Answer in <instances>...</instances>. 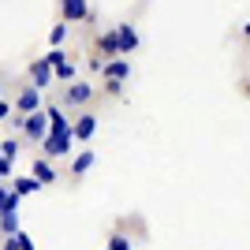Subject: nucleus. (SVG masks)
<instances>
[{
    "label": "nucleus",
    "instance_id": "obj_12",
    "mask_svg": "<svg viewBox=\"0 0 250 250\" xmlns=\"http://www.w3.org/2000/svg\"><path fill=\"white\" fill-rule=\"evenodd\" d=\"M90 168H94V153H90V149H83V153L71 161V176H86Z\"/></svg>",
    "mask_w": 250,
    "mask_h": 250
},
{
    "label": "nucleus",
    "instance_id": "obj_22",
    "mask_svg": "<svg viewBox=\"0 0 250 250\" xmlns=\"http://www.w3.org/2000/svg\"><path fill=\"white\" fill-rule=\"evenodd\" d=\"M0 120H8V124H11V101H0Z\"/></svg>",
    "mask_w": 250,
    "mask_h": 250
},
{
    "label": "nucleus",
    "instance_id": "obj_7",
    "mask_svg": "<svg viewBox=\"0 0 250 250\" xmlns=\"http://www.w3.org/2000/svg\"><path fill=\"white\" fill-rule=\"evenodd\" d=\"M97 135V116L94 112H83L75 120V142H90Z\"/></svg>",
    "mask_w": 250,
    "mask_h": 250
},
{
    "label": "nucleus",
    "instance_id": "obj_14",
    "mask_svg": "<svg viewBox=\"0 0 250 250\" xmlns=\"http://www.w3.org/2000/svg\"><path fill=\"white\" fill-rule=\"evenodd\" d=\"M0 228H4L8 239H15L19 235V213H0Z\"/></svg>",
    "mask_w": 250,
    "mask_h": 250
},
{
    "label": "nucleus",
    "instance_id": "obj_9",
    "mask_svg": "<svg viewBox=\"0 0 250 250\" xmlns=\"http://www.w3.org/2000/svg\"><path fill=\"white\" fill-rule=\"evenodd\" d=\"M127 75H131V63L124 56H116V60H104V79L108 83H124Z\"/></svg>",
    "mask_w": 250,
    "mask_h": 250
},
{
    "label": "nucleus",
    "instance_id": "obj_4",
    "mask_svg": "<svg viewBox=\"0 0 250 250\" xmlns=\"http://www.w3.org/2000/svg\"><path fill=\"white\" fill-rule=\"evenodd\" d=\"M15 112H19V116H34V112H42V90H34V86L19 90V97H15Z\"/></svg>",
    "mask_w": 250,
    "mask_h": 250
},
{
    "label": "nucleus",
    "instance_id": "obj_16",
    "mask_svg": "<svg viewBox=\"0 0 250 250\" xmlns=\"http://www.w3.org/2000/svg\"><path fill=\"white\" fill-rule=\"evenodd\" d=\"M45 183L42 179H34V176H26V179H15V194H38Z\"/></svg>",
    "mask_w": 250,
    "mask_h": 250
},
{
    "label": "nucleus",
    "instance_id": "obj_18",
    "mask_svg": "<svg viewBox=\"0 0 250 250\" xmlns=\"http://www.w3.org/2000/svg\"><path fill=\"white\" fill-rule=\"evenodd\" d=\"M56 79H60V83H67V86L79 83V71H75V63H71V60H63L60 67H56Z\"/></svg>",
    "mask_w": 250,
    "mask_h": 250
},
{
    "label": "nucleus",
    "instance_id": "obj_13",
    "mask_svg": "<svg viewBox=\"0 0 250 250\" xmlns=\"http://www.w3.org/2000/svg\"><path fill=\"white\" fill-rule=\"evenodd\" d=\"M49 120H52V131H75V124H67L63 108H56V104H49Z\"/></svg>",
    "mask_w": 250,
    "mask_h": 250
},
{
    "label": "nucleus",
    "instance_id": "obj_26",
    "mask_svg": "<svg viewBox=\"0 0 250 250\" xmlns=\"http://www.w3.org/2000/svg\"><path fill=\"white\" fill-rule=\"evenodd\" d=\"M243 34H247V38H250V22H247V26H243Z\"/></svg>",
    "mask_w": 250,
    "mask_h": 250
},
{
    "label": "nucleus",
    "instance_id": "obj_19",
    "mask_svg": "<svg viewBox=\"0 0 250 250\" xmlns=\"http://www.w3.org/2000/svg\"><path fill=\"white\" fill-rule=\"evenodd\" d=\"M49 42L56 45V49H63V42H67V22H56V26H52V30H49Z\"/></svg>",
    "mask_w": 250,
    "mask_h": 250
},
{
    "label": "nucleus",
    "instance_id": "obj_27",
    "mask_svg": "<svg viewBox=\"0 0 250 250\" xmlns=\"http://www.w3.org/2000/svg\"><path fill=\"white\" fill-rule=\"evenodd\" d=\"M104 250H108V247H104Z\"/></svg>",
    "mask_w": 250,
    "mask_h": 250
},
{
    "label": "nucleus",
    "instance_id": "obj_24",
    "mask_svg": "<svg viewBox=\"0 0 250 250\" xmlns=\"http://www.w3.org/2000/svg\"><path fill=\"white\" fill-rule=\"evenodd\" d=\"M0 179H11V161H0Z\"/></svg>",
    "mask_w": 250,
    "mask_h": 250
},
{
    "label": "nucleus",
    "instance_id": "obj_1",
    "mask_svg": "<svg viewBox=\"0 0 250 250\" xmlns=\"http://www.w3.org/2000/svg\"><path fill=\"white\" fill-rule=\"evenodd\" d=\"M22 135L30 138V142H45V138L52 135V120H49V108H42V112L26 116V127H22Z\"/></svg>",
    "mask_w": 250,
    "mask_h": 250
},
{
    "label": "nucleus",
    "instance_id": "obj_5",
    "mask_svg": "<svg viewBox=\"0 0 250 250\" xmlns=\"http://www.w3.org/2000/svg\"><path fill=\"white\" fill-rule=\"evenodd\" d=\"M97 49L104 52V60H116V56H124V42H120V26L104 30L101 38H97Z\"/></svg>",
    "mask_w": 250,
    "mask_h": 250
},
{
    "label": "nucleus",
    "instance_id": "obj_25",
    "mask_svg": "<svg viewBox=\"0 0 250 250\" xmlns=\"http://www.w3.org/2000/svg\"><path fill=\"white\" fill-rule=\"evenodd\" d=\"M4 250H19V243H15V239H8V243H4Z\"/></svg>",
    "mask_w": 250,
    "mask_h": 250
},
{
    "label": "nucleus",
    "instance_id": "obj_23",
    "mask_svg": "<svg viewBox=\"0 0 250 250\" xmlns=\"http://www.w3.org/2000/svg\"><path fill=\"white\" fill-rule=\"evenodd\" d=\"M15 243H19V250H34V243L26 239V235H22V231H19V235H15Z\"/></svg>",
    "mask_w": 250,
    "mask_h": 250
},
{
    "label": "nucleus",
    "instance_id": "obj_11",
    "mask_svg": "<svg viewBox=\"0 0 250 250\" xmlns=\"http://www.w3.org/2000/svg\"><path fill=\"white\" fill-rule=\"evenodd\" d=\"M120 42H124V56H127V52L138 49V42H142V38H138V30L131 26V22H124V26H120Z\"/></svg>",
    "mask_w": 250,
    "mask_h": 250
},
{
    "label": "nucleus",
    "instance_id": "obj_17",
    "mask_svg": "<svg viewBox=\"0 0 250 250\" xmlns=\"http://www.w3.org/2000/svg\"><path fill=\"white\" fill-rule=\"evenodd\" d=\"M19 142H15V138H4V142H0V161H11V165H15V157H19Z\"/></svg>",
    "mask_w": 250,
    "mask_h": 250
},
{
    "label": "nucleus",
    "instance_id": "obj_21",
    "mask_svg": "<svg viewBox=\"0 0 250 250\" xmlns=\"http://www.w3.org/2000/svg\"><path fill=\"white\" fill-rule=\"evenodd\" d=\"M45 60H49V63H52V67H60V63H63V60H67V56H63V49H52V52H49V56H45Z\"/></svg>",
    "mask_w": 250,
    "mask_h": 250
},
{
    "label": "nucleus",
    "instance_id": "obj_3",
    "mask_svg": "<svg viewBox=\"0 0 250 250\" xmlns=\"http://www.w3.org/2000/svg\"><path fill=\"white\" fill-rule=\"evenodd\" d=\"M71 142H75V131H52L42 142V149H45V157H67L71 153Z\"/></svg>",
    "mask_w": 250,
    "mask_h": 250
},
{
    "label": "nucleus",
    "instance_id": "obj_8",
    "mask_svg": "<svg viewBox=\"0 0 250 250\" xmlns=\"http://www.w3.org/2000/svg\"><path fill=\"white\" fill-rule=\"evenodd\" d=\"M90 97H94V86L79 79V83H71V86H67V97H63V104H86Z\"/></svg>",
    "mask_w": 250,
    "mask_h": 250
},
{
    "label": "nucleus",
    "instance_id": "obj_2",
    "mask_svg": "<svg viewBox=\"0 0 250 250\" xmlns=\"http://www.w3.org/2000/svg\"><path fill=\"white\" fill-rule=\"evenodd\" d=\"M60 22H94L90 0H60Z\"/></svg>",
    "mask_w": 250,
    "mask_h": 250
},
{
    "label": "nucleus",
    "instance_id": "obj_6",
    "mask_svg": "<svg viewBox=\"0 0 250 250\" xmlns=\"http://www.w3.org/2000/svg\"><path fill=\"white\" fill-rule=\"evenodd\" d=\"M52 79H56V67H52L49 60H34L30 63V86L34 90H45Z\"/></svg>",
    "mask_w": 250,
    "mask_h": 250
},
{
    "label": "nucleus",
    "instance_id": "obj_10",
    "mask_svg": "<svg viewBox=\"0 0 250 250\" xmlns=\"http://www.w3.org/2000/svg\"><path fill=\"white\" fill-rule=\"evenodd\" d=\"M30 172H34V179H42L45 187H49L52 179H56V168L49 165V157H38V161H34V165H30Z\"/></svg>",
    "mask_w": 250,
    "mask_h": 250
},
{
    "label": "nucleus",
    "instance_id": "obj_20",
    "mask_svg": "<svg viewBox=\"0 0 250 250\" xmlns=\"http://www.w3.org/2000/svg\"><path fill=\"white\" fill-rule=\"evenodd\" d=\"M108 250H135V247H131V239H127L124 231H116L112 239H108Z\"/></svg>",
    "mask_w": 250,
    "mask_h": 250
},
{
    "label": "nucleus",
    "instance_id": "obj_15",
    "mask_svg": "<svg viewBox=\"0 0 250 250\" xmlns=\"http://www.w3.org/2000/svg\"><path fill=\"white\" fill-rule=\"evenodd\" d=\"M19 198L15 190H0V213H19Z\"/></svg>",
    "mask_w": 250,
    "mask_h": 250
}]
</instances>
